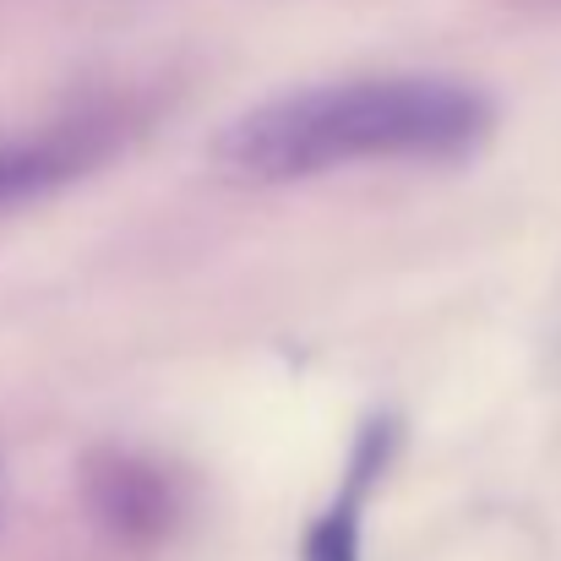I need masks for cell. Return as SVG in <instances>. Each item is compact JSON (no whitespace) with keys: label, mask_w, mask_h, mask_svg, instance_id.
I'll list each match as a JSON object with an SVG mask.
<instances>
[{"label":"cell","mask_w":561,"mask_h":561,"mask_svg":"<svg viewBox=\"0 0 561 561\" xmlns=\"http://www.w3.org/2000/svg\"><path fill=\"white\" fill-rule=\"evenodd\" d=\"M496 104L453 77H360L278 93L245 110L218 159L240 181H311L350 164H453L491 142Z\"/></svg>","instance_id":"obj_1"},{"label":"cell","mask_w":561,"mask_h":561,"mask_svg":"<svg viewBox=\"0 0 561 561\" xmlns=\"http://www.w3.org/2000/svg\"><path fill=\"white\" fill-rule=\"evenodd\" d=\"M115 148H121V126L110 115H82V121L27 131V137H5L0 142V207L49 196V191L93 175Z\"/></svg>","instance_id":"obj_2"},{"label":"cell","mask_w":561,"mask_h":561,"mask_svg":"<svg viewBox=\"0 0 561 561\" xmlns=\"http://www.w3.org/2000/svg\"><path fill=\"white\" fill-rule=\"evenodd\" d=\"M392 442H398L392 420H371L366 425V436L355 447V463H350V480L339 485V502L306 535V561H360V513H366V496L381 480L387 458H392Z\"/></svg>","instance_id":"obj_3"},{"label":"cell","mask_w":561,"mask_h":561,"mask_svg":"<svg viewBox=\"0 0 561 561\" xmlns=\"http://www.w3.org/2000/svg\"><path fill=\"white\" fill-rule=\"evenodd\" d=\"M93 496H99L104 518H110L115 529H126V535H148V529H159L164 502H170L164 485H159L142 463H126V458H110V463L99 469Z\"/></svg>","instance_id":"obj_4"}]
</instances>
